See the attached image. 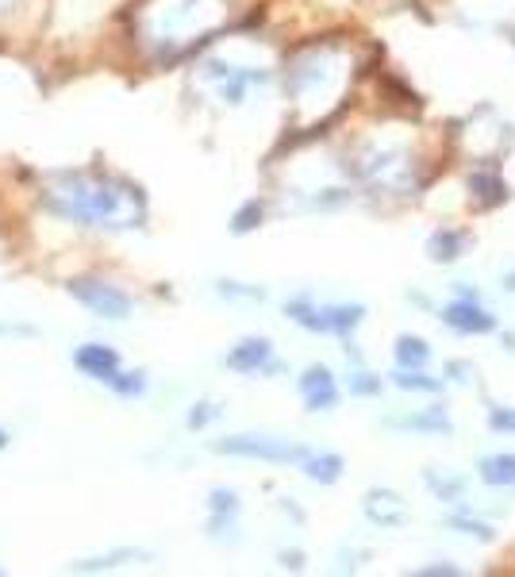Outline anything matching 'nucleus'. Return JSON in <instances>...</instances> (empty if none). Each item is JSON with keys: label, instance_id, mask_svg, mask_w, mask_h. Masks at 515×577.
I'll list each match as a JSON object with an SVG mask.
<instances>
[{"label": "nucleus", "instance_id": "nucleus-8", "mask_svg": "<svg viewBox=\"0 0 515 577\" xmlns=\"http://www.w3.org/2000/svg\"><path fill=\"white\" fill-rule=\"evenodd\" d=\"M396 381H400L404 389H427V393H439V389H442L439 381H427L423 374H400Z\"/></svg>", "mask_w": 515, "mask_h": 577}, {"label": "nucleus", "instance_id": "nucleus-6", "mask_svg": "<svg viewBox=\"0 0 515 577\" xmlns=\"http://www.w3.org/2000/svg\"><path fill=\"white\" fill-rule=\"evenodd\" d=\"M77 362H81V366H85V370H97V374H104V370H112V366H116V358H112V354L104 351H81L77 354Z\"/></svg>", "mask_w": 515, "mask_h": 577}, {"label": "nucleus", "instance_id": "nucleus-7", "mask_svg": "<svg viewBox=\"0 0 515 577\" xmlns=\"http://www.w3.org/2000/svg\"><path fill=\"white\" fill-rule=\"evenodd\" d=\"M435 247H442V254H435L439 262H446V258H458V251H462V235H446V231H442L439 239H435Z\"/></svg>", "mask_w": 515, "mask_h": 577}, {"label": "nucleus", "instance_id": "nucleus-5", "mask_svg": "<svg viewBox=\"0 0 515 577\" xmlns=\"http://www.w3.org/2000/svg\"><path fill=\"white\" fill-rule=\"evenodd\" d=\"M270 354V347L266 343H246L243 354H231V366H239V370H246V366H254V362H262Z\"/></svg>", "mask_w": 515, "mask_h": 577}, {"label": "nucleus", "instance_id": "nucleus-9", "mask_svg": "<svg viewBox=\"0 0 515 577\" xmlns=\"http://www.w3.org/2000/svg\"><path fill=\"white\" fill-rule=\"evenodd\" d=\"M492 427H500V431H515V412L492 408Z\"/></svg>", "mask_w": 515, "mask_h": 577}, {"label": "nucleus", "instance_id": "nucleus-3", "mask_svg": "<svg viewBox=\"0 0 515 577\" xmlns=\"http://www.w3.org/2000/svg\"><path fill=\"white\" fill-rule=\"evenodd\" d=\"M304 397H308V404H316V408L335 404V385H331V374H327V370H308V377H304Z\"/></svg>", "mask_w": 515, "mask_h": 577}, {"label": "nucleus", "instance_id": "nucleus-1", "mask_svg": "<svg viewBox=\"0 0 515 577\" xmlns=\"http://www.w3.org/2000/svg\"><path fill=\"white\" fill-rule=\"evenodd\" d=\"M442 320L450 327H458V331H469V335H481V331H492V327H496V320H492L481 304H469V301L450 304V308L442 312Z\"/></svg>", "mask_w": 515, "mask_h": 577}, {"label": "nucleus", "instance_id": "nucleus-4", "mask_svg": "<svg viewBox=\"0 0 515 577\" xmlns=\"http://www.w3.org/2000/svg\"><path fill=\"white\" fill-rule=\"evenodd\" d=\"M396 358H400V366H423L431 351H427V343L423 339H412V335H404L400 339V347H396Z\"/></svg>", "mask_w": 515, "mask_h": 577}, {"label": "nucleus", "instance_id": "nucleus-2", "mask_svg": "<svg viewBox=\"0 0 515 577\" xmlns=\"http://www.w3.org/2000/svg\"><path fill=\"white\" fill-rule=\"evenodd\" d=\"M481 481H489V485H515V454H489V458H481Z\"/></svg>", "mask_w": 515, "mask_h": 577}, {"label": "nucleus", "instance_id": "nucleus-10", "mask_svg": "<svg viewBox=\"0 0 515 577\" xmlns=\"http://www.w3.org/2000/svg\"><path fill=\"white\" fill-rule=\"evenodd\" d=\"M504 281H508V289H515V274H508Z\"/></svg>", "mask_w": 515, "mask_h": 577}]
</instances>
